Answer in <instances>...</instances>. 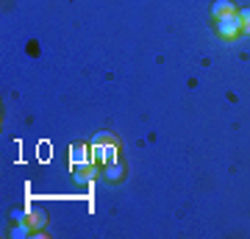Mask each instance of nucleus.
Listing matches in <instances>:
<instances>
[{
	"instance_id": "obj_1",
	"label": "nucleus",
	"mask_w": 250,
	"mask_h": 239,
	"mask_svg": "<svg viewBox=\"0 0 250 239\" xmlns=\"http://www.w3.org/2000/svg\"><path fill=\"white\" fill-rule=\"evenodd\" d=\"M120 156V142H92V161L108 164Z\"/></svg>"
},
{
	"instance_id": "obj_2",
	"label": "nucleus",
	"mask_w": 250,
	"mask_h": 239,
	"mask_svg": "<svg viewBox=\"0 0 250 239\" xmlns=\"http://www.w3.org/2000/svg\"><path fill=\"white\" fill-rule=\"evenodd\" d=\"M214 22H217V34L223 36V39H236V36H242L239 11H236V14H228V17H220V20H214Z\"/></svg>"
},
{
	"instance_id": "obj_3",
	"label": "nucleus",
	"mask_w": 250,
	"mask_h": 239,
	"mask_svg": "<svg viewBox=\"0 0 250 239\" xmlns=\"http://www.w3.org/2000/svg\"><path fill=\"white\" fill-rule=\"evenodd\" d=\"M98 175H100V164H95V161L75 164V167H72V178H78V184H92Z\"/></svg>"
},
{
	"instance_id": "obj_4",
	"label": "nucleus",
	"mask_w": 250,
	"mask_h": 239,
	"mask_svg": "<svg viewBox=\"0 0 250 239\" xmlns=\"http://www.w3.org/2000/svg\"><path fill=\"white\" fill-rule=\"evenodd\" d=\"M86 161H92V148H86V145H72L70 148V167H75V164H86Z\"/></svg>"
},
{
	"instance_id": "obj_5",
	"label": "nucleus",
	"mask_w": 250,
	"mask_h": 239,
	"mask_svg": "<svg viewBox=\"0 0 250 239\" xmlns=\"http://www.w3.org/2000/svg\"><path fill=\"white\" fill-rule=\"evenodd\" d=\"M123 175H125V164H123L120 159H114V161H108V164H103V178H106V181L117 184V181H123Z\"/></svg>"
},
{
	"instance_id": "obj_6",
	"label": "nucleus",
	"mask_w": 250,
	"mask_h": 239,
	"mask_svg": "<svg viewBox=\"0 0 250 239\" xmlns=\"http://www.w3.org/2000/svg\"><path fill=\"white\" fill-rule=\"evenodd\" d=\"M236 3L233 0H214V6H211V17L220 20V17H228V14H236Z\"/></svg>"
},
{
	"instance_id": "obj_7",
	"label": "nucleus",
	"mask_w": 250,
	"mask_h": 239,
	"mask_svg": "<svg viewBox=\"0 0 250 239\" xmlns=\"http://www.w3.org/2000/svg\"><path fill=\"white\" fill-rule=\"evenodd\" d=\"M28 225L34 231H42L47 225V212L45 209H28Z\"/></svg>"
},
{
	"instance_id": "obj_8",
	"label": "nucleus",
	"mask_w": 250,
	"mask_h": 239,
	"mask_svg": "<svg viewBox=\"0 0 250 239\" xmlns=\"http://www.w3.org/2000/svg\"><path fill=\"white\" fill-rule=\"evenodd\" d=\"M34 234V228L28 225V222H17L14 228H11V239H25V237H31Z\"/></svg>"
},
{
	"instance_id": "obj_9",
	"label": "nucleus",
	"mask_w": 250,
	"mask_h": 239,
	"mask_svg": "<svg viewBox=\"0 0 250 239\" xmlns=\"http://www.w3.org/2000/svg\"><path fill=\"white\" fill-rule=\"evenodd\" d=\"M239 20H242V34L250 36V9H239Z\"/></svg>"
},
{
	"instance_id": "obj_10",
	"label": "nucleus",
	"mask_w": 250,
	"mask_h": 239,
	"mask_svg": "<svg viewBox=\"0 0 250 239\" xmlns=\"http://www.w3.org/2000/svg\"><path fill=\"white\" fill-rule=\"evenodd\" d=\"M95 142H117V136L111 131H100V133H95Z\"/></svg>"
}]
</instances>
